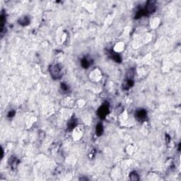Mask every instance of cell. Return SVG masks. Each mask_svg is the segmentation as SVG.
I'll use <instances>...</instances> for the list:
<instances>
[{"mask_svg": "<svg viewBox=\"0 0 181 181\" xmlns=\"http://www.w3.org/2000/svg\"><path fill=\"white\" fill-rule=\"evenodd\" d=\"M62 67L60 65H52L50 67V73L54 79H58L62 76Z\"/></svg>", "mask_w": 181, "mask_h": 181, "instance_id": "cell-1", "label": "cell"}, {"mask_svg": "<svg viewBox=\"0 0 181 181\" xmlns=\"http://www.w3.org/2000/svg\"><path fill=\"white\" fill-rule=\"evenodd\" d=\"M109 113V106L108 104L105 103L101 105L98 110V115L100 117L101 119H104L105 117L107 116V115Z\"/></svg>", "mask_w": 181, "mask_h": 181, "instance_id": "cell-2", "label": "cell"}, {"mask_svg": "<svg viewBox=\"0 0 181 181\" xmlns=\"http://www.w3.org/2000/svg\"><path fill=\"white\" fill-rule=\"evenodd\" d=\"M156 9V7L153 2H149L148 4H146V7L144 9H143L145 15H146L148 14H152V13L155 12Z\"/></svg>", "mask_w": 181, "mask_h": 181, "instance_id": "cell-3", "label": "cell"}, {"mask_svg": "<svg viewBox=\"0 0 181 181\" xmlns=\"http://www.w3.org/2000/svg\"><path fill=\"white\" fill-rule=\"evenodd\" d=\"M135 117H137V119L138 120L143 121L147 117V113L146 111L144 110V109H141V110H139L138 111H137V113L135 114Z\"/></svg>", "mask_w": 181, "mask_h": 181, "instance_id": "cell-4", "label": "cell"}, {"mask_svg": "<svg viewBox=\"0 0 181 181\" xmlns=\"http://www.w3.org/2000/svg\"><path fill=\"white\" fill-rule=\"evenodd\" d=\"M81 65L84 69H87L89 68V66L91 65V62H90V61L87 58H85L84 57L81 61Z\"/></svg>", "mask_w": 181, "mask_h": 181, "instance_id": "cell-5", "label": "cell"}, {"mask_svg": "<svg viewBox=\"0 0 181 181\" xmlns=\"http://www.w3.org/2000/svg\"><path fill=\"white\" fill-rule=\"evenodd\" d=\"M110 57H111V58L113 59V60L115 61V62H116L117 63H120L121 61H122L121 57L118 54H117V53L112 52L110 54Z\"/></svg>", "mask_w": 181, "mask_h": 181, "instance_id": "cell-6", "label": "cell"}, {"mask_svg": "<svg viewBox=\"0 0 181 181\" xmlns=\"http://www.w3.org/2000/svg\"><path fill=\"white\" fill-rule=\"evenodd\" d=\"M103 132V125L101 123H98L96 127V133L98 136H101V134Z\"/></svg>", "mask_w": 181, "mask_h": 181, "instance_id": "cell-7", "label": "cell"}, {"mask_svg": "<svg viewBox=\"0 0 181 181\" xmlns=\"http://www.w3.org/2000/svg\"><path fill=\"white\" fill-rule=\"evenodd\" d=\"M19 23L21 25H22V26H27V25L29 24L30 20H29V19H28L27 16H26V17H23L22 19H19Z\"/></svg>", "mask_w": 181, "mask_h": 181, "instance_id": "cell-8", "label": "cell"}, {"mask_svg": "<svg viewBox=\"0 0 181 181\" xmlns=\"http://www.w3.org/2000/svg\"><path fill=\"white\" fill-rule=\"evenodd\" d=\"M129 177L130 179L133 181H137L139 180V175L136 172H132L130 173L129 175Z\"/></svg>", "mask_w": 181, "mask_h": 181, "instance_id": "cell-9", "label": "cell"}, {"mask_svg": "<svg viewBox=\"0 0 181 181\" xmlns=\"http://www.w3.org/2000/svg\"><path fill=\"white\" fill-rule=\"evenodd\" d=\"M76 124H77V123H76V121H75L74 119L71 120L69 122L68 125H67V126H68V128L70 129V130H72V129H73L74 128V127H75Z\"/></svg>", "mask_w": 181, "mask_h": 181, "instance_id": "cell-10", "label": "cell"}, {"mask_svg": "<svg viewBox=\"0 0 181 181\" xmlns=\"http://www.w3.org/2000/svg\"><path fill=\"white\" fill-rule=\"evenodd\" d=\"M61 89L63 91H68V86L67 84H61Z\"/></svg>", "mask_w": 181, "mask_h": 181, "instance_id": "cell-11", "label": "cell"}, {"mask_svg": "<svg viewBox=\"0 0 181 181\" xmlns=\"http://www.w3.org/2000/svg\"><path fill=\"white\" fill-rule=\"evenodd\" d=\"M14 115H15V112H14V110H12V111H9V112L7 116H8V117H12Z\"/></svg>", "mask_w": 181, "mask_h": 181, "instance_id": "cell-12", "label": "cell"}]
</instances>
